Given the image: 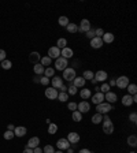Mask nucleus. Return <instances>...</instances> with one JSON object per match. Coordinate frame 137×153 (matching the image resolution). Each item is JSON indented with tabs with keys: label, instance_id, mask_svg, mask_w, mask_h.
I'll use <instances>...</instances> for the list:
<instances>
[{
	"label": "nucleus",
	"instance_id": "4d7b16f0",
	"mask_svg": "<svg viewBox=\"0 0 137 153\" xmlns=\"http://www.w3.org/2000/svg\"><path fill=\"white\" fill-rule=\"evenodd\" d=\"M91 82H92V84H97V81L95 80V77H93V80H91Z\"/></svg>",
	"mask_w": 137,
	"mask_h": 153
},
{
	"label": "nucleus",
	"instance_id": "e433bc0d",
	"mask_svg": "<svg viewBox=\"0 0 137 153\" xmlns=\"http://www.w3.org/2000/svg\"><path fill=\"white\" fill-rule=\"evenodd\" d=\"M48 133L50 134H56L58 133V126H56L55 123H50V127H48Z\"/></svg>",
	"mask_w": 137,
	"mask_h": 153
},
{
	"label": "nucleus",
	"instance_id": "c03bdc74",
	"mask_svg": "<svg viewBox=\"0 0 137 153\" xmlns=\"http://www.w3.org/2000/svg\"><path fill=\"white\" fill-rule=\"evenodd\" d=\"M67 108L71 111V112H74V111H77V104H75V103H68Z\"/></svg>",
	"mask_w": 137,
	"mask_h": 153
},
{
	"label": "nucleus",
	"instance_id": "412c9836",
	"mask_svg": "<svg viewBox=\"0 0 137 153\" xmlns=\"http://www.w3.org/2000/svg\"><path fill=\"white\" fill-rule=\"evenodd\" d=\"M25 134H26V127H24V126H18V127L14 129V135H17V137H24Z\"/></svg>",
	"mask_w": 137,
	"mask_h": 153
},
{
	"label": "nucleus",
	"instance_id": "f03ea898",
	"mask_svg": "<svg viewBox=\"0 0 137 153\" xmlns=\"http://www.w3.org/2000/svg\"><path fill=\"white\" fill-rule=\"evenodd\" d=\"M101 122H103V131H104L106 134H112V133H114V124H112L111 119L108 116H104Z\"/></svg>",
	"mask_w": 137,
	"mask_h": 153
},
{
	"label": "nucleus",
	"instance_id": "ea45409f",
	"mask_svg": "<svg viewBox=\"0 0 137 153\" xmlns=\"http://www.w3.org/2000/svg\"><path fill=\"white\" fill-rule=\"evenodd\" d=\"M43 153H55V149L52 145H45L43 149Z\"/></svg>",
	"mask_w": 137,
	"mask_h": 153
},
{
	"label": "nucleus",
	"instance_id": "a18cd8bd",
	"mask_svg": "<svg viewBox=\"0 0 137 153\" xmlns=\"http://www.w3.org/2000/svg\"><path fill=\"white\" fill-rule=\"evenodd\" d=\"M129 119H130L132 123H136L137 122V114L136 112H132L130 115H129Z\"/></svg>",
	"mask_w": 137,
	"mask_h": 153
},
{
	"label": "nucleus",
	"instance_id": "f8f14e48",
	"mask_svg": "<svg viewBox=\"0 0 137 153\" xmlns=\"http://www.w3.org/2000/svg\"><path fill=\"white\" fill-rule=\"evenodd\" d=\"M78 30L81 31V33H87V31H89L91 30V22H89L88 19H82L81 23H80Z\"/></svg>",
	"mask_w": 137,
	"mask_h": 153
},
{
	"label": "nucleus",
	"instance_id": "393cba45",
	"mask_svg": "<svg viewBox=\"0 0 137 153\" xmlns=\"http://www.w3.org/2000/svg\"><path fill=\"white\" fill-rule=\"evenodd\" d=\"M33 70H34V74L41 75V74H44V70H45V67H44V66H41V63H37V64H34Z\"/></svg>",
	"mask_w": 137,
	"mask_h": 153
},
{
	"label": "nucleus",
	"instance_id": "cd10ccee",
	"mask_svg": "<svg viewBox=\"0 0 137 153\" xmlns=\"http://www.w3.org/2000/svg\"><path fill=\"white\" fill-rule=\"evenodd\" d=\"M101 120H103V115L101 114H95L92 116V123L93 124H99V123H101Z\"/></svg>",
	"mask_w": 137,
	"mask_h": 153
},
{
	"label": "nucleus",
	"instance_id": "37998d69",
	"mask_svg": "<svg viewBox=\"0 0 137 153\" xmlns=\"http://www.w3.org/2000/svg\"><path fill=\"white\" fill-rule=\"evenodd\" d=\"M40 84L44 85V86H47L48 84H50V78H47V77H41V78H40Z\"/></svg>",
	"mask_w": 137,
	"mask_h": 153
},
{
	"label": "nucleus",
	"instance_id": "473e14b6",
	"mask_svg": "<svg viewBox=\"0 0 137 153\" xmlns=\"http://www.w3.org/2000/svg\"><path fill=\"white\" fill-rule=\"evenodd\" d=\"M80 96H81V98H85V100H87V98L91 97V90L87 89V88H84L81 92H80Z\"/></svg>",
	"mask_w": 137,
	"mask_h": 153
},
{
	"label": "nucleus",
	"instance_id": "9b49d317",
	"mask_svg": "<svg viewBox=\"0 0 137 153\" xmlns=\"http://www.w3.org/2000/svg\"><path fill=\"white\" fill-rule=\"evenodd\" d=\"M60 56V49L58 48V47H51L48 49V57L51 59H58Z\"/></svg>",
	"mask_w": 137,
	"mask_h": 153
},
{
	"label": "nucleus",
	"instance_id": "0eeeda50",
	"mask_svg": "<svg viewBox=\"0 0 137 153\" xmlns=\"http://www.w3.org/2000/svg\"><path fill=\"white\" fill-rule=\"evenodd\" d=\"M77 111L80 112V114H87V112H89L91 111V105H89V103L88 101H81L80 104H77Z\"/></svg>",
	"mask_w": 137,
	"mask_h": 153
},
{
	"label": "nucleus",
	"instance_id": "de8ad7c7",
	"mask_svg": "<svg viewBox=\"0 0 137 153\" xmlns=\"http://www.w3.org/2000/svg\"><path fill=\"white\" fill-rule=\"evenodd\" d=\"M6 60V51L4 49H0V61Z\"/></svg>",
	"mask_w": 137,
	"mask_h": 153
},
{
	"label": "nucleus",
	"instance_id": "dca6fc26",
	"mask_svg": "<svg viewBox=\"0 0 137 153\" xmlns=\"http://www.w3.org/2000/svg\"><path fill=\"white\" fill-rule=\"evenodd\" d=\"M103 40L101 38H99V37H95V38H92L91 40V47L92 48H95V49H99V48H101L103 47Z\"/></svg>",
	"mask_w": 137,
	"mask_h": 153
},
{
	"label": "nucleus",
	"instance_id": "5701e85b",
	"mask_svg": "<svg viewBox=\"0 0 137 153\" xmlns=\"http://www.w3.org/2000/svg\"><path fill=\"white\" fill-rule=\"evenodd\" d=\"M122 104L125 107H130L133 104V100H132V96L130 94H125L124 97H122Z\"/></svg>",
	"mask_w": 137,
	"mask_h": 153
},
{
	"label": "nucleus",
	"instance_id": "4be33fe9",
	"mask_svg": "<svg viewBox=\"0 0 137 153\" xmlns=\"http://www.w3.org/2000/svg\"><path fill=\"white\" fill-rule=\"evenodd\" d=\"M114 34L112 33H104L103 34V37H101V40H103V43H107V44H111L112 41H114Z\"/></svg>",
	"mask_w": 137,
	"mask_h": 153
},
{
	"label": "nucleus",
	"instance_id": "79ce46f5",
	"mask_svg": "<svg viewBox=\"0 0 137 153\" xmlns=\"http://www.w3.org/2000/svg\"><path fill=\"white\" fill-rule=\"evenodd\" d=\"M3 137H4V140H13L15 135H14V131H10V130H7Z\"/></svg>",
	"mask_w": 137,
	"mask_h": 153
},
{
	"label": "nucleus",
	"instance_id": "7c9ffc66",
	"mask_svg": "<svg viewBox=\"0 0 137 153\" xmlns=\"http://www.w3.org/2000/svg\"><path fill=\"white\" fill-rule=\"evenodd\" d=\"M126 89H128V92H129V94H130V96H134V94L137 93V86L134 85V84H129Z\"/></svg>",
	"mask_w": 137,
	"mask_h": 153
},
{
	"label": "nucleus",
	"instance_id": "3c124183",
	"mask_svg": "<svg viewBox=\"0 0 137 153\" xmlns=\"http://www.w3.org/2000/svg\"><path fill=\"white\" fill-rule=\"evenodd\" d=\"M24 153H33V149H30V148H25Z\"/></svg>",
	"mask_w": 137,
	"mask_h": 153
},
{
	"label": "nucleus",
	"instance_id": "bf43d9fd",
	"mask_svg": "<svg viewBox=\"0 0 137 153\" xmlns=\"http://www.w3.org/2000/svg\"><path fill=\"white\" fill-rule=\"evenodd\" d=\"M130 153H136V152H130Z\"/></svg>",
	"mask_w": 137,
	"mask_h": 153
},
{
	"label": "nucleus",
	"instance_id": "72a5a7b5",
	"mask_svg": "<svg viewBox=\"0 0 137 153\" xmlns=\"http://www.w3.org/2000/svg\"><path fill=\"white\" fill-rule=\"evenodd\" d=\"M58 23L60 25V26H64V27H66V26H67L70 22H68V18H67V17H59V19H58Z\"/></svg>",
	"mask_w": 137,
	"mask_h": 153
},
{
	"label": "nucleus",
	"instance_id": "2f4dec72",
	"mask_svg": "<svg viewBox=\"0 0 137 153\" xmlns=\"http://www.w3.org/2000/svg\"><path fill=\"white\" fill-rule=\"evenodd\" d=\"M0 67H3L4 68V70H10V68L13 67V63H11V61L10 60H3V61H0Z\"/></svg>",
	"mask_w": 137,
	"mask_h": 153
},
{
	"label": "nucleus",
	"instance_id": "423d86ee",
	"mask_svg": "<svg viewBox=\"0 0 137 153\" xmlns=\"http://www.w3.org/2000/svg\"><path fill=\"white\" fill-rule=\"evenodd\" d=\"M115 85L118 86L119 89H126L129 85V78L126 75H121V77H118V80H115Z\"/></svg>",
	"mask_w": 137,
	"mask_h": 153
},
{
	"label": "nucleus",
	"instance_id": "ddd939ff",
	"mask_svg": "<svg viewBox=\"0 0 137 153\" xmlns=\"http://www.w3.org/2000/svg\"><path fill=\"white\" fill-rule=\"evenodd\" d=\"M107 78H108V75H107V73L103 71V70H99L97 73L95 74V80L97 81V82H104Z\"/></svg>",
	"mask_w": 137,
	"mask_h": 153
},
{
	"label": "nucleus",
	"instance_id": "aec40b11",
	"mask_svg": "<svg viewBox=\"0 0 137 153\" xmlns=\"http://www.w3.org/2000/svg\"><path fill=\"white\" fill-rule=\"evenodd\" d=\"M40 59H41V56H40L38 52H32L30 55H29V60H30V63H33V64H37Z\"/></svg>",
	"mask_w": 137,
	"mask_h": 153
},
{
	"label": "nucleus",
	"instance_id": "c756f323",
	"mask_svg": "<svg viewBox=\"0 0 137 153\" xmlns=\"http://www.w3.org/2000/svg\"><path fill=\"white\" fill-rule=\"evenodd\" d=\"M58 100H59V101H62V103H66V101L68 100L67 92H60V93H58Z\"/></svg>",
	"mask_w": 137,
	"mask_h": 153
},
{
	"label": "nucleus",
	"instance_id": "a878e982",
	"mask_svg": "<svg viewBox=\"0 0 137 153\" xmlns=\"http://www.w3.org/2000/svg\"><path fill=\"white\" fill-rule=\"evenodd\" d=\"M93 77H95V73L93 71H91V70H87V71H84V74H82V78H84L85 81L93 80Z\"/></svg>",
	"mask_w": 137,
	"mask_h": 153
},
{
	"label": "nucleus",
	"instance_id": "f257e3e1",
	"mask_svg": "<svg viewBox=\"0 0 137 153\" xmlns=\"http://www.w3.org/2000/svg\"><path fill=\"white\" fill-rule=\"evenodd\" d=\"M52 88L54 89H59L60 92H67V86L63 85V80L60 77H52Z\"/></svg>",
	"mask_w": 137,
	"mask_h": 153
},
{
	"label": "nucleus",
	"instance_id": "13d9d810",
	"mask_svg": "<svg viewBox=\"0 0 137 153\" xmlns=\"http://www.w3.org/2000/svg\"><path fill=\"white\" fill-rule=\"evenodd\" d=\"M55 153H63V150H58V152H55Z\"/></svg>",
	"mask_w": 137,
	"mask_h": 153
},
{
	"label": "nucleus",
	"instance_id": "b1692460",
	"mask_svg": "<svg viewBox=\"0 0 137 153\" xmlns=\"http://www.w3.org/2000/svg\"><path fill=\"white\" fill-rule=\"evenodd\" d=\"M66 29H67L68 33H71V34H74V33H77L78 31V26L75 23H73V22H70V23L66 26Z\"/></svg>",
	"mask_w": 137,
	"mask_h": 153
},
{
	"label": "nucleus",
	"instance_id": "2eb2a0df",
	"mask_svg": "<svg viewBox=\"0 0 137 153\" xmlns=\"http://www.w3.org/2000/svg\"><path fill=\"white\" fill-rule=\"evenodd\" d=\"M103 101H104V93H101V92L95 93L93 97H92V103L97 105V104H100V103H103Z\"/></svg>",
	"mask_w": 137,
	"mask_h": 153
},
{
	"label": "nucleus",
	"instance_id": "20e7f679",
	"mask_svg": "<svg viewBox=\"0 0 137 153\" xmlns=\"http://www.w3.org/2000/svg\"><path fill=\"white\" fill-rule=\"evenodd\" d=\"M112 110L111 104H108V103H106V101H103V103H100V104L96 105V111H97V114H108L110 111Z\"/></svg>",
	"mask_w": 137,
	"mask_h": 153
},
{
	"label": "nucleus",
	"instance_id": "4468645a",
	"mask_svg": "<svg viewBox=\"0 0 137 153\" xmlns=\"http://www.w3.org/2000/svg\"><path fill=\"white\" fill-rule=\"evenodd\" d=\"M104 100H106V103H108V104H112V103H115L118 98H117V94L112 92H107L104 93Z\"/></svg>",
	"mask_w": 137,
	"mask_h": 153
},
{
	"label": "nucleus",
	"instance_id": "4c0bfd02",
	"mask_svg": "<svg viewBox=\"0 0 137 153\" xmlns=\"http://www.w3.org/2000/svg\"><path fill=\"white\" fill-rule=\"evenodd\" d=\"M40 60H41V66H50L51 61H52V59L48 57V56H44V57H41Z\"/></svg>",
	"mask_w": 137,
	"mask_h": 153
},
{
	"label": "nucleus",
	"instance_id": "7ed1b4c3",
	"mask_svg": "<svg viewBox=\"0 0 137 153\" xmlns=\"http://www.w3.org/2000/svg\"><path fill=\"white\" fill-rule=\"evenodd\" d=\"M68 66L67 59H64L62 56H59L58 59H55V70H59V71H63L64 68Z\"/></svg>",
	"mask_w": 137,
	"mask_h": 153
},
{
	"label": "nucleus",
	"instance_id": "bb28decb",
	"mask_svg": "<svg viewBox=\"0 0 137 153\" xmlns=\"http://www.w3.org/2000/svg\"><path fill=\"white\" fill-rule=\"evenodd\" d=\"M44 75L47 78H51V77H55V68L54 67H47L44 70Z\"/></svg>",
	"mask_w": 137,
	"mask_h": 153
},
{
	"label": "nucleus",
	"instance_id": "6e6d98bb",
	"mask_svg": "<svg viewBox=\"0 0 137 153\" xmlns=\"http://www.w3.org/2000/svg\"><path fill=\"white\" fill-rule=\"evenodd\" d=\"M67 153H74V152H73V149H71V148H68V149H67Z\"/></svg>",
	"mask_w": 137,
	"mask_h": 153
},
{
	"label": "nucleus",
	"instance_id": "603ef678",
	"mask_svg": "<svg viewBox=\"0 0 137 153\" xmlns=\"http://www.w3.org/2000/svg\"><path fill=\"white\" fill-rule=\"evenodd\" d=\"M14 129H15L14 124H8V127H7V130H10V131H14Z\"/></svg>",
	"mask_w": 137,
	"mask_h": 153
},
{
	"label": "nucleus",
	"instance_id": "1a4fd4ad",
	"mask_svg": "<svg viewBox=\"0 0 137 153\" xmlns=\"http://www.w3.org/2000/svg\"><path fill=\"white\" fill-rule=\"evenodd\" d=\"M68 142H70V145H75V144H78L80 142V134H77L74 131H71V133H68L67 138H66Z\"/></svg>",
	"mask_w": 137,
	"mask_h": 153
},
{
	"label": "nucleus",
	"instance_id": "c9c22d12",
	"mask_svg": "<svg viewBox=\"0 0 137 153\" xmlns=\"http://www.w3.org/2000/svg\"><path fill=\"white\" fill-rule=\"evenodd\" d=\"M128 144H129L130 146H136L137 145V137L136 135H129V137H128Z\"/></svg>",
	"mask_w": 137,
	"mask_h": 153
},
{
	"label": "nucleus",
	"instance_id": "c85d7f7f",
	"mask_svg": "<svg viewBox=\"0 0 137 153\" xmlns=\"http://www.w3.org/2000/svg\"><path fill=\"white\" fill-rule=\"evenodd\" d=\"M56 47H58L59 49L66 48V47H67V40H66V38H59L58 43H56Z\"/></svg>",
	"mask_w": 137,
	"mask_h": 153
},
{
	"label": "nucleus",
	"instance_id": "5fc2aeb1",
	"mask_svg": "<svg viewBox=\"0 0 137 153\" xmlns=\"http://www.w3.org/2000/svg\"><path fill=\"white\" fill-rule=\"evenodd\" d=\"M108 85H110V86H114V85H115V80H111V81H110V84H108Z\"/></svg>",
	"mask_w": 137,
	"mask_h": 153
},
{
	"label": "nucleus",
	"instance_id": "6ab92c4d",
	"mask_svg": "<svg viewBox=\"0 0 137 153\" xmlns=\"http://www.w3.org/2000/svg\"><path fill=\"white\" fill-rule=\"evenodd\" d=\"M73 86H75V88H84L85 86V80L82 77H75L74 81H73Z\"/></svg>",
	"mask_w": 137,
	"mask_h": 153
},
{
	"label": "nucleus",
	"instance_id": "6e6552de",
	"mask_svg": "<svg viewBox=\"0 0 137 153\" xmlns=\"http://www.w3.org/2000/svg\"><path fill=\"white\" fill-rule=\"evenodd\" d=\"M56 146L59 150H67L68 148H70V142L66 140V138H59L58 141H56Z\"/></svg>",
	"mask_w": 137,
	"mask_h": 153
},
{
	"label": "nucleus",
	"instance_id": "a211bd4d",
	"mask_svg": "<svg viewBox=\"0 0 137 153\" xmlns=\"http://www.w3.org/2000/svg\"><path fill=\"white\" fill-rule=\"evenodd\" d=\"M38 144H40V138H38V137H33V138H30V140L28 141V146L26 148L34 149V148L38 146Z\"/></svg>",
	"mask_w": 137,
	"mask_h": 153
},
{
	"label": "nucleus",
	"instance_id": "864d4df0",
	"mask_svg": "<svg viewBox=\"0 0 137 153\" xmlns=\"http://www.w3.org/2000/svg\"><path fill=\"white\" fill-rule=\"evenodd\" d=\"M78 153H92V152H91L89 149H81V150H80Z\"/></svg>",
	"mask_w": 137,
	"mask_h": 153
},
{
	"label": "nucleus",
	"instance_id": "39448f33",
	"mask_svg": "<svg viewBox=\"0 0 137 153\" xmlns=\"http://www.w3.org/2000/svg\"><path fill=\"white\" fill-rule=\"evenodd\" d=\"M77 77V73H75L74 68L71 67H66L63 70V78L66 81H74V78Z\"/></svg>",
	"mask_w": 137,
	"mask_h": 153
},
{
	"label": "nucleus",
	"instance_id": "49530a36",
	"mask_svg": "<svg viewBox=\"0 0 137 153\" xmlns=\"http://www.w3.org/2000/svg\"><path fill=\"white\" fill-rule=\"evenodd\" d=\"M95 34H96V37L101 38L103 34H104V30H103V29H96V30H95Z\"/></svg>",
	"mask_w": 137,
	"mask_h": 153
},
{
	"label": "nucleus",
	"instance_id": "09e8293b",
	"mask_svg": "<svg viewBox=\"0 0 137 153\" xmlns=\"http://www.w3.org/2000/svg\"><path fill=\"white\" fill-rule=\"evenodd\" d=\"M87 37H89L91 40H92V38H95V37H96V34H95V30H89V31H87Z\"/></svg>",
	"mask_w": 137,
	"mask_h": 153
},
{
	"label": "nucleus",
	"instance_id": "f3484780",
	"mask_svg": "<svg viewBox=\"0 0 137 153\" xmlns=\"http://www.w3.org/2000/svg\"><path fill=\"white\" fill-rule=\"evenodd\" d=\"M60 56L62 57H64V59H68V57H73L74 56V52H73V49L71 48H63V49H60Z\"/></svg>",
	"mask_w": 137,
	"mask_h": 153
},
{
	"label": "nucleus",
	"instance_id": "9d476101",
	"mask_svg": "<svg viewBox=\"0 0 137 153\" xmlns=\"http://www.w3.org/2000/svg\"><path fill=\"white\" fill-rule=\"evenodd\" d=\"M45 97L50 100H56L58 98V90L54 88H47L45 89Z\"/></svg>",
	"mask_w": 137,
	"mask_h": 153
},
{
	"label": "nucleus",
	"instance_id": "58836bf2",
	"mask_svg": "<svg viewBox=\"0 0 137 153\" xmlns=\"http://www.w3.org/2000/svg\"><path fill=\"white\" fill-rule=\"evenodd\" d=\"M77 92H78V89L75 88V86H68L67 88V94H71V96H74V94H77Z\"/></svg>",
	"mask_w": 137,
	"mask_h": 153
},
{
	"label": "nucleus",
	"instance_id": "f704fd0d",
	"mask_svg": "<svg viewBox=\"0 0 137 153\" xmlns=\"http://www.w3.org/2000/svg\"><path fill=\"white\" fill-rule=\"evenodd\" d=\"M71 118H73V120H74V122H81L82 120V114H80L78 111H74V112H73V115H71Z\"/></svg>",
	"mask_w": 137,
	"mask_h": 153
},
{
	"label": "nucleus",
	"instance_id": "a19ab883",
	"mask_svg": "<svg viewBox=\"0 0 137 153\" xmlns=\"http://www.w3.org/2000/svg\"><path fill=\"white\" fill-rule=\"evenodd\" d=\"M110 88H111V86L108 85V84H103L99 89H100V92L101 93H107V92H110Z\"/></svg>",
	"mask_w": 137,
	"mask_h": 153
},
{
	"label": "nucleus",
	"instance_id": "8fccbe9b",
	"mask_svg": "<svg viewBox=\"0 0 137 153\" xmlns=\"http://www.w3.org/2000/svg\"><path fill=\"white\" fill-rule=\"evenodd\" d=\"M33 153H43V149H41L40 146L34 148V149H33Z\"/></svg>",
	"mask_w": 137,
	"mask_h": 153
}]
</instances>
